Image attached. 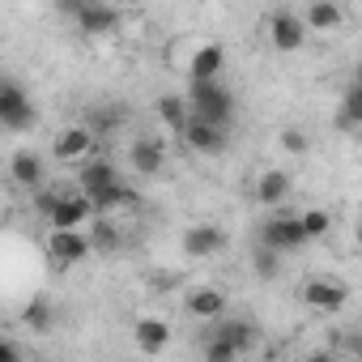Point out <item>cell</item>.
I'll list each match as a JSON object with an SVG mask.
<instances>
[{
  "label": "cell",
  "instance_id": "cell-18",
  "mask_svg": "<svg viewBox=\"0 0 362 362\" xmlns=\"http://www.w3.org/2000/svg\"><path fill=\"white\" fill-rule=\"evenodd\" d=\"M222 73H226V47H222V43H201V47H192L188 81H209V77H222Z\"/></svg>",
  "mask_w": 362,
  "mask_h": 362
},
{
  "label": "cell",
  "instance_id": "cell-5",
  "mask_svg": "<svg viewBox=\"0 0 362 362\" xmlns=\"http://www.w3.org/2000/svg\"><path fill=\"white\" fill-rule=\"evenodd\" d=\"M90 218H94V201H90L86 192H60L56 205L43 214V222H47L52 230H60V226H86Z\"/></svg>",
  "mask_w": 362,
  "mask_h": 362
},
{
  "label": "cell",
  "instance_id": "cell-15",
  "mask_svg": "<svg viewBox=\"0 0 362 362\" xmlns=\"http://www.w3.org/2000/svg\"><path fill=\"white\" fill-rule=\"evenodd\" d=\"M184 311H188L192 320L214 324L218 315H226V294H222L218 286H192V290L184 294Z\"/></svg>",
  "mask_w": 362,
  "mask_h": 362
},
{
  "label": "cell",
  "instance_id": "cell-7",
  "mask_svg": "<svg viewBox=\"0 0 362 362\" xmlns=\"http://www.w3.org/2000/svg\"><path fill=\"white\" fill-rule=\"evenodd\" d=\"M179 247H184L188 260H205V256H218L226 252V230L214 226V222H197L184 230V239H179Z\"/></svg>",
  "mask_w": 362,
  "mask_h": 362
},
{
  "label": "cell",
  "instance_id": "cell-1",
  "mask_svg": "<svg viewBox=\"0 0 362 362\" xmlns=\"http://www.w3.org/2000/svg\"><path fill=\"white\" fill-rule=\"evenodd\" d=\"M184 98H188V115L209 119V124H218V128H230V124H235V94L222 86V77L192 81Z\"/></svg>",
  "mask_w": 362,
  "mask_h": 362
},
{
  "label": "cell",
  "instance_id": "cell-13",
  "mask_svg": "<svg viewBox=\"0 0 362 362\" xmlns=\"http://www.w3.org/2000/svg\"><path fill=\"white\" fill-rule=\"evenodd\" d=\"M119 179V170H115V162H107V158H81V170H77V192H86L90 201L98 197V192H107L111 184Z\"/></svg>",
  "mask_w": 362,
  "mask_h": 362
},
{
  "label": "cell",
  "instance_id": "cell-8",
  "mask_svg": "<svg viewBox=\"0 0 362 362\" xmlns=\"http://www.w3.org/2000/svg\"><path fill=\"white\" fill-rule=\"evenodd\" d=\"M269 43H273L281 56L303 52V43H307V26H303V18H298V13H290V9L273 13V18H269Z\"/></svg>",
  "mask_w": 362,
  "mask_h": 362
},
{
  "label": "cell",
  "instance_id": "cell-16",
  "mask_svg": "<svg viewBox=\"0 0 362 362\" xmlns=\"http://www.w3.org/2000/svg\"><path fill=\"white\" fill-rule=\"evenodd\" d=\"M170 337H175V328H170L162 315H145V320L132 324V345H136L141 354H162V349L170 345Z\"/></svg>",
  "mask_w": 362,
  "mask_h": 362
},
{
  "label": "cell",
  "instance_id": "cell-10",
  "mask_svg": "<svg viewBox=\"0 0 362 362\" xmlns=\"http://www.w3.org/2000/svg\"><path fill=\"white\" fill-rule=\"evenodd\" d=\"M94 145H98V136H94L86 124H69V128L52 141V158H56V162H81V158L94 153Z\"/></svg>",
  "mask_w": 362,
  "mask_h": 362
},
{
  "label": "cell",
  "instance_id": "cell-11",
  "mask_svg": "<svg viewBox=\"0 0 362 362\" xmlns=\"http://www.w3.org/2000/svg\"><path fill=\"white\" fill-rule=\"evenodd\" d=\"M9 179H13L18 188H26V192L43 188L47 184V162H43V153L39 149H18L9 158Z\"/></svg>",
  "mask_w": 362,
  "mask_h": 362
},
{
  "label": "cell",
  "instance_id": "cell-21",
  "mask_svg": "<svg viewBox=\"0 0 362 362\" xmlns=\"http://www.w3.org/2000/svg\"><path fill=\"white\" fill-rule=\"evenodd\" d=\"M56 303L47 298V294H35L26 307H22V324L30 328V332H56Z\"/></svg>",
  "mask_w": 362,
  "mask_h": 362
},
{
  "label": "cell",
  "instance_id": "cell-28",
  "mask_svg": "<svg viewBox=\"0 0 362 362\" xmlns=\"http://www.w3.org/2000/svg\"><path fill=\"white\" fill-rule=\"evenodd\" d=\"M205 358H209V362H235L239 349H235L230 341H222V337H209V341H205Z\"/></svg>",
  "mask_w": 362,
  "mask_h": 362
},
{
  "label": "cell",
  "instance_id": "cell-4",
  "mask_svg": "<svg viewBox=\"0 0 362 362\" xmlns=\"http://www.w3.org/2000/svg\"><path fill=\"white\" fill-rule=\"evenodd\" d=\"M298 298H303L311 311H320V315H337V311H345V303H349V286H345V281H332V277H311V281H303Z\"/></svg>",
  "mask_w": 362,
  "mask_h": 362
},
{
  "label": "cell",
  "instance_id": "cell-23",
  "mask_svg": "<svg viewBox=\"0 0 362 362\" xmlns=\"http://www.w3.org/2000/svg\"><path fill=\"white\" fill-rule=\"evenodd\" d=\"M153 115H158V124L166 128V132H179L188 124V98L184 94H162L158 103H153Z\"/></svg>",
  "mask_w": 362,
  "mask_h": 362
},
{
  "label": "cell",
  "instance_id": "cell-14",
  "mask_svg": "<svg viewBox=\"0 0 362 362\" xmlns=\"http://www.w3.org/2000/svg\"><path fill=\"white\" fill-rule=\"evenodd\" d=\"M128 166L136 175H158L166 166V141L162 136H136L128 145Z\"/></svg>",
  "mask_w": 362,
  "mask_h": 362
},
{
  "label": "cell",
  "instance_id": "cell-26",
  "mask_svg": "<svg viewBox=\"0 0 362 362\" xmlns=\"http://www.w3.org/2000/svg\"><path fill=\"white\" fill-rule=\"evenodd\" d=\"M124 119H128V111H124V107H98V111H90V115H86V128H90L94 136H103V132H115Z\"/></svg>",
  "mask_w": 362,
  "mask_h": 362
},
{
  "label": "cell",
  "instance_id": "cell-6",
  "mask_svg": "<svg viewBox=\"0 0 362 362\" xmlns=\"http://www.w3.org/2000/svg\"><path fill=\"white\" fill-rule=\"evenodd\" d=\"M260 243L273 252H298V247H307V235L294 214H277V218L260 222Z\"/></svg>",
  "mask_w": 362,
  "mask_h": 362
},
{
  "label": "cell",
  "instance_id": "cell-19",
  "mask_svg": "<svg viewBox=\"0 0 362 362\" xmlns=\"http://www.w3.org/2000/svg\"><path fill=\"white\" fill-rule=\"evenodd\" d=\"M303 26L307 30H320V35H332L345 26V13H341V0H311L307 13H303Z\"/></svg>",
  "mask_w": 362,
  "mask_h": 362
},
{
  "label": "cell",
  "instance_id": "cell-24",
  "mask_svg": "<svg viewBox=\"0 0 362 362\" xmlns=\"http://www.w3.org/2000/svg\"><path fill=\"white\" fill-rule=\"evenodd\" d=\"M136 201H141V197H136V188H128L124 179H115L107 192H98V197H94V214H119V209H132Z\"/></svg>",
  "mask_w": 362,
  "mask_h": 362
},
{
  "label": "cell",
  "instance_id": "cell-3",
  "mask_svg": "<svg viewBox=\"0 0 362 362\" xmlns=\"http://www.w3.org/2000/svg\"><path fill=\"white\" fill-rule=\"evenodd\" d=\"M39 111L30 103V94L18 86V81H5L0 77V128H9V132H26L35 128Z\"/></svg>",
  "mask_w": 362,
  "mask_h": 362
},
{
  "label": "cell",
  "instance_id": "cell-29",
  "mask_svg": "<svg viewBox=\"0 0 362 362\" xmlns=\"http://www.w3.org/2000/svg\"><path fill=\"white\" fill-rule=\"evenodd\" d=\"M281 149H286V153H294V158H303V153L311 149V141H307V132H303V128H286V132H281Z\"/></svg>",
  "mask_w": 362,
  "mask_h": 362
},
{
  "label": "cell",
  "instance_id": "cell-2",
  "mask_svg": "<svg viewBox=\"0 0 362 362\" xmlns=\"http://www.w3.org/2000/svg\"><path fill=\"white\" fill-rule=\"evenodd\" d=\"M90 256H94V247H90V235L81 226H60V230L47 235V260L56 269H77Z\"/></svg>",
  "mask_w": 362,
  "mask_h": 362
},
{
  "label": "cell",
  "instance_id": "cell-27",
  "mask_svg": "<svg viewBox=\"0 0 362 362\" xmlns=\"http://www.w3.org/2000/svg\"><path fill=\"white\" fill-rule=\"evenodd\" d=\"M298 226H303L307 243H311V239H328V230H332V214H324V209H307V214H298Z\"/></svg>",
  "mask_w": 362,
  "mask_h": 362
},
{
  "label": "cell",
  "instance_id": "cell-30",
  "mask_svg": "<svg viewBox=\"0 0 362 362\" xmlns=\"http://www.w3.org/2000/svg\"><path fill=\"white\" fill-rule=\"evenodd\" d=\"M277 256H281V252H273V247L260 243V247H256V273H260V277H277Z\"/></svg>",
  "mask_w": 362,
  "mask_h": 362
},
{
  "label": "cell",
  "instance_id": "cell-25",
  "mask_svg": "<svg viewBox=\"0 0 362 362\" xmlns=\"http://www.w3.org/2000/svg\"><path fill=\"white\" fill-rule=\"evenodd\" d=\"M358 124H362V90L349 86V90H345V103H341V111H337V128H341V132H354Z\"/></svg>",
  "mask_w": 362,
  "mask_h": 362
},
{
  "label": "cell",
  "instance_id": "cell-17",
  "mask_svg": "<svg viewBox=\"0 0 362 362\" xmlns=\"http://www.w3.org/2000/svg\"><path fill=\"white\" fill-rule=\"evenodd\" d=\"M73 22H77L81 35H111V30L119 26V9L107 5V0H86L81 13H77Z\"/></svg>",
  "mask_w": 362,
  "mask_h": 362
},
{
  "label": "cell",
  "instance_id": "cell-32",
  "mask_svg": "<svg viewBox=\"0 0 362 362\" xmlns=\"http://www.w3.org/2000/svg\"><path fill=\"white\" fill-rule=\"evenodd\" d=\"M0 362H22V345H13V341L0 337Z\"/></svg>",
  "mask_w": 362,
  "mask_h": 362
},
{
  "label": "cell",
  "instance_id": "cell-22",
  "mask_svg": "<svg viewBox=\"0 0 362 362\" xmlns=\"http://www.w3.org/2000/svg\"><path fill=\"white\" fill-rule=\"evenodd\" d=\"M86 226H90V247H94V252H119V247H124V230H119L107 214H94Z\"/></svg>",
  "mask_w": 362,
  "mask_h": 362
},
{
  "label": "cell",
  "instance_id": "cell-9",
  "mask_svg": "<svg viewBox=\"0 0 362 362\" xmlns=\"http://www.w3.org/2000/svg\"><path fill=\"white\" fill-rule=\"evenodd\" d=\"M179 136H184V145H188V149H197V153H222V149H226L230 128H218V124H209V119L188 115V124L179 128Z\"/></svg>",
  "mask_w": 362,
  "mask_h": 362
},
{
  "label": "cell",
  "instance_id": "cell-31",
  "mask_svg": "<svg viewBox=\"0 0 362 362\" xmlns=\"http://www.w3.org/2000/svg\"><path fill=\"white\" fill-rule=\"evenodd\" d=\"M81 5H86V0H56V13H60V18H69V22H73V18H77V13H81Z\"/></svg>",
  "mask_w": 362,
  "mask_h": 362
},
{
  "label": "cell",
  "instance_id": "cell-12",
  "mask_svg": "<svg viewBox=\"0 0 362 362\" xmlns=\"http://www.w3.org/2000/svg\"><path fill=\"white\" fill-rule=\"evenodd\" d=\"M290 192H294L290 170L269 166V170H260V175H256V192H252V197H256L264 209H277V205H286V201H290Z\"/></svg>",
  "mask_w": 362,
  "mask_h": 362
},
{
  "label": "cell",
  "instance_id": "cell-20",
  "mask_svg": "<svg viewBox=\"0 0 362 362\" xmlns=\"http://www.w3.org/2000/svg\"><path fill=\"white\" fill-rule=\"evenodd\" d=\"M214 337H222V341H230L239 354H247V349L256 345V324H252V320H235V315H218V320H214Z\"/></svg>",
  "mask_w": 362,
  "mask_h": 362
}]
</instances>
